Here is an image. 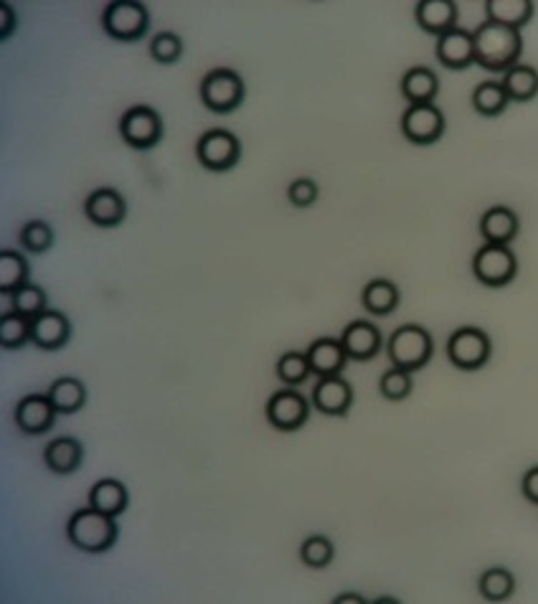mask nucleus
Wrapping results in <instances>:
<instances>
[{
    "mask_svg": "<svg viewBox=\"0 0 538 604\" xmlns=\"http://www.w3.org/2000/svg\"><path fill=\"white\" fill-rule=\"evenodd\" d=\"M478 589L488 602H506L516 592V577L503 566H490L480 574Z\"/></svg>",
    "mask_w": 538,
    "mask_h": 604,
    "instance_id": "c85d7f7f",
    "label": "nucleus"
},
{
    "mask_svg": "<svg viewBox=\"0 0 538 604\" xmlns=\"http://www.w3.org/2000/svg\"><path fill=\"white\" fill-rule=\"evenodd\" d=\"M0 13H3V26H0V39L8 41V39H11V33L16 31V13H13V8L8 6V3H3V6H0Z\"/></svg>",
    "mask_w": 538,
    "mask_h": 604,
    "instance_id": "ea45409f",
    "label": "nucleus"
},
{
    "mask_svg": "<svg viewBox=\"0 0 538 604\" xmlns=\"http://www.w3.org/2000/svg\"><path fill=\"white\" fill-rule=\"evenodd\" d=\"M26 343H31V318L18 313L0 318V346L6 351H18Z\"/></svg>",
    "mask_w": 538,
    "mask_h": 604,
    "instance_id": "2f4dec72",
    "label": "nucleus"
},
{
    "mask_svg": "<svg viewBox=\"0 0 538 604\" xmlns=\"http://www.w3.org/2000/svg\"><path fill=\"white\" fill-rule=\"evenodd\" d=\"M457 3L455 0H422L414 6L417 26L429 36H445L452 28H457Z\"/></svg>",
    "mask_w": 538,
    "mask_h": 604,
    "instance_id": "a211bd4d",
    "label": "nucleus"
},
{
    "mask_svg": "<svg viewBox=\"0 0 538 604\" xmlns=\"http://www.w3.org/2000/svg\"><path fill=\"white\" fill-rule=\"evenodd\" d=\"M305 356H308L310 371H313L318 379H325V376H341L348 363V353L346 348H343L341 338H318V341L308 348Z\"/></svg>",
    "mask_w": 538,
    "mask_h": 604,
    "instance_id": "6ab92c4d",
    "label": "nucleus"
},
{
    "mask_svg": "<svg viewBox=\"0 0 538 604\" xmlns=\"http://www.w3.org/2000/svg\"><path fill=\"white\" fill-rule=\"evenodd\" d=\"M533 11H536V6L531 0H488L485 3V21L521 31L523 26L531 23Z\"/></svg>",
    "mask_w": 538,
    "mask_h": 604,
    "instance_id": "5701e85b",
    "label": "nucleus"
},
{
    "mask_svg": "<svg viewBox=\"0 0 538 604\" xmlns=\"http://www.w3.org/2000/svg\"><path fill=\"white\" fill-rule=\"evenodd\" d=\"M490 353H493V343L488 333L475 325L457 328L447 341V358L460 371H480L490 361Z\"/></svg>",
    "mask_w": 538,
    "mask_h": 604,
    "instance_id": "423d86ee",
    "label": "nucleus"
},
{
    "mask_svg": "<svg viewBox=\"0 0 538 604\" xmlns=\"http://www.w3.org/2000/svg\"><path fill=\"white\" fill-rule=\"evenodd\" d=\"M310 401L325 417H346L353 407V386L341 376H325L318 379Z\"/></svg>",
    "mask_w": 538,
    "mask_h": 604,
    "instance_id": "ddd939ff",
    "label": "nucleus"
},
{
    "mask_svg": "<svg viewBox=\"0 0 538 604\" xmlns=\"http://www.w3.org/2000/svg\"><path fill=\"white\" fill-rule=\"evenodd\" d=\"M56 414L59 412H56L54 404H51L49 394H28L16 404L13 422L18 424V429H21L23 434L39 437V434H46L54 429Z\"/></svg>",
    "mask_w": 538,
    "mask_h": 604,
    "instance_id": "f8f14e48",
    "label": "nucleus"
},
{
    "mask_svg": "<svg viewBox=\"0 0 538 604\" xmlns=\"http://www.w3.org/2000/svg\"><path fill=\"white\" fill-rule=\"evenodd\" d=\"M399 92L409 105H434V99L440 94V79L429 66H412L401 77Z\"/></svg>",
    "mask_w": 538,
    "mask_h": 604,
    "instance_id": "412c9836",
    "label": "nucleus"
},
{
    "mask_svg": "<svg viewBox=\"0 0 538 604\" xmlns=\"http://www.w3.org/2000/svg\"><path fill=\"white\" fill-rule=\"evenodd\" d=\"M21 244L31 254L49 252L54 244V229L46 221H28L21 229Z\"/></svg>",
    "mask_w": 538,
    "mask_h": 604,
    "instance_id": "c9c22d12",
    "label": "nucleus"
},
{
    "mask_svg": "<svg viewBox=\"0 0 538 604\" xmlns=\"http://www.w3.org/2000/svg\"><path fill=\"white\" fill-rule=\"evenodd\" d=\"M66 536H69L72 546H77L79 551L105 554V551H110L112 546L117 544L120 531H117L115 518L89 506L69 518V523H66Z\"/></svg>",
    "mask_w": 538,
    "mask_h": 604,
    "instance_id": "f03ea898",
    "label": "nucleus"
},
{
    "mask_svg": "<svg viewBox=\"0 0 538 604\" xmlns=\"http://www.w3.org/2000/svg\"><path fill=\"white\" fill-rule=\"evenodd\" d=\"M318 196L320 188L313 178H297V181H292L290 188H287V198H290V204L295 206V209H310V206L318 201Z\"/></svg>",
    "mask_w": 538,
    "mask_h": 604,
    "instance_id": "4c0bfd02",
    "label": "nucleus"
},
{
    "mask_svg": "<svg viewBox=\"0 0 538 604\" xmlns=\"http://www.w3.org/2000/svg\"><path fill=\"white\" fill-rule=\"evenodd\" d=\"M310 407L313 404L300 391L285 386V389L269 396L264 412H267V422L275 429H280V432H297V429H302L305 422H308Z\"/></svg>",
    "mask_w": 538,
    "mask_h": 604,
    "instance_id": "1a4fd4ad",
    "label": "nucleus"
},
{
    "mask_svg": "<svg viewBox=\"0 0 538 604\" xmlns=\"http://www.w3.org/2000/svg\"><path fill=\"white\" fill-rule=\"evenodd\" d=\"M84 460V447L82 442L74 440V437H56L46 445L44 450V462L51 473L56 475H72L82 467Z\"/></svg>",
    "mask_w": 538,
    "mask_h": 604,
    "instance_id": "4be33fe9",
    "label": "nucleus"
},
{
    "mask_svg": "<svg viewBox=\"0 0 538 604\" xmlns=\"http://www.w3.org/2000/svg\"><path fill=\"white\" fill-rule=\"evenodd\" d=\"M518 231H521V221L508 206H493L480 216V237L485 239V244L508 247L518 237Z\"/></svg>",
    "mask_w": 538,
    "mask_h": 604,
    "instance_id": "aec40b11",
    "label": "nucleus"
},
{
    "mask_svg": "<svg viewBox=\"0 0 538 604\" xmlns=\"http://www.w3.org/2000/svg\"><path fill=\"white\" fill-rule=\"evenodd\" d=\"M414 389V381L409 371H401V368L391 366L379 381V391L384 399L389 401H404Z\"/></svg>",
    "mask_w": 538,
    "mask_h": 604,
    "instance_id": "f704fd0d",
    "label": "nucleus"
},
{
    "mask_svg": "<svg viewBox=\"0 0 538 604\" xmlns=\"http://www.w3.org/2000/svg\"><path fill=\"white\" fill-rule=\"evenodd\" d=\"M335 602H363V597H358V594H341V597H335Z\"/></svg>",
    "mask_w": 538,
    "mask_h": 604,
    "instance_id": "a19ab883",
    "label": "nucleus"
},
{
    "mask_svg": "<svg viewBox=\"0 0 538 604\" xmlns=\"http://www.w3.org/2000/svg\"><path fill=\"white\" fill-rule=\"evenodd\" d=\"M196 158L204 165L206 171L226 173L242 158V143L234 132L224 130V127H214V130L204 132L196 143Z\"/></svg>",
    "mask_w": 538,
    "mask_h": 604,
    "instance_id": "0eeeda50",
    "label": "nucleus"
},
{
    "mask_svg": "<svg viewBox=\"0 0 538 604\" xmlns=\"http://www.w3.org/2000/svg\"><path fill=\"white\" fill-rule=\"evenodd\" d=\"M475 39V64L495 74H506L516 64H521L523 39L521 31L483 21L473 31Z\"/></svg>",
    "mask_w": 538,
    "mask_h": 604,
    "instance_id": "f257e3e1",
    "label": "nucleus"
},
{
    "mask_svg": "<svg viewBox=\"0 0 538 604\" xmlns=\"http://www.w3.org/2000/svg\"><path fill=\"white\" fill-rule=\"evenodd\" d=\"M72 338V323L59 310H44L31 320V343L41 351H59Z\"/></svg>",
    "mask_w": 538,
    "mask_h": 604,
    "instance_id": "f3484780",
    "label": "nucleus"
},
{
    "mask_svg": "<svg viewBox=\"0 0 538 604\" xmlns=\"http://www.w3.org/2000/svg\"><path fill=\"white\" fill-rule=\"evenodd\" d=\"M183 54V41L181 36L171 31L155 33L153 41H150V56H153L158 64H176Z\"/></svg>",
    "mask_w": 538,
    "mask_h": 604,
    "instance_id": "e433bc0d",
    "label": "nucleus"
},
{
    "mask_svg": "<svg viewBox=\"0 0 538 604\" xmlns=\"http://www.w3.org/2000/svg\"><path fill=\"white\" fill-rule=\"evenodd\" d=\"M84 214H87V219L92 221L94 226L115 229V226H120L122 221H125L127 201L115 188H97V191L89 193L87 201H84Z\"/></svg>",
    "mask_w": 538,
    "mask_h": 604,
    "instance_id": "dca6fc26",
    "label": "nucleus"
},
{
    "mask_svg": "<svg viewBox=\"0 0 538 604\" xmlns=\"http://www.w3.org/2000/svg\"><path fill=\"white\" fill-rule=\"evenodd\" d=\"M500 82L506 87V94L511 102H531L538 94V72L533 66L516 64L513 69H508V72L503 74Z\"/></svg>",
    "mask_w": 538,
    "mask_h": 604,
    "instance_id": "bb28decb",
    "label": "nucleus"
},
{
    "mask_svg": "<svg viewBox=\"0 0 538 604\" xmlns=\"http://www.w3.org/2000/svg\"><path fill=\"white\" fill-rule=\"evenodd\" d=\"M31 277V267H28L26 257L13 249H3L0 252V290L16 292L18 287L28 285Z\"/></svg>",
    "mask_w": 538,
    "mask_h": 604,
    "instance_id": "c756f323",
    "label": "nucleus"
},
{
    "mask_svg": "<svg viewBox=\"0 0 538 604\" xmlns=\"http://www.w3.org/2000/svg\"><path fill=\"white\" fill-rule=\"evenodd\" d=\"M333 559H335V546L328 536L315 533V536H308V539L302 541L300 561L305 566H310V569H325Z\"/></svg>",
    "mask_w": 538,
    "mask_h": 604,
    "instance_id": "473e14b6",
    "label": "nucleus"
},
{
    "mask_svg": "<svg viewBox=\"0 0 538 604\" xmlns=\"http://www.w3.org/2000/svg\"><path fill=\"white\" fill-rule=\"evenodd\" d=\"M341 343L348 353V361L366 363L371 358L379 356L384 348V335H381L379 325L368 323V320H353L341 335Z\"/></svg>",
    "mask_w": 538,
    "mask_h": 604,
    "instance_id": "2eb2a0df",
    "label": "nucleus"
},
{
    "mask_svg": "<svg viewBox=\"0 0 538 604\" xmlns=\"http://www.w3.org/2000/svg\"><path fill=\"white\" fill-rule=\"evenodd\" d=\"M508 105H511V99H508L503 82H498V79H490V82L478 84L473 89V107L478 115L498 117L506 112Z\"/></svg>",
    "mask_w": 538,
    "mask_h": 604,
    "instance_id": "cd10ccee",
    "label": "nucleus"
},
{
    "mask_svg": "<svg viewBox=\"0 0 538 604\" xmlns=\"http://www.w3.org/2000/svg\"><path fill=\"white\" fill-rule=\"evenodd\" d=\"M399 127L412 145H434L445 135V115L437 105H409Z\"/></svg>",
    "mask_w": 538,
    "mask_h": 604,
    "instance_id": "9b49d317",
    "label": "nucleus"
},
{
    "mask_svg": "<svg viewBox=\"0 0 538 604\" xmlns=\"http://www.w3.org/2000/svg\"><path fill=\"white\" fill-rule=\"evenodd\" d=\"M277 379L282 381L285 386H290V389H297L300 384H305L308 381V376L313 374L310 371V363L308 356L300 351H287L282 353L280 361H277Z\"/></svg>",
    "mask_w": 538,
    "mask_h": 604,
    "instance_id": "7c9ffc66",
    "label": "nucleus"
},
{
    "mask_svg": "<svg viewBox=\"0 0 538 604\" xmlns=\"http://www.w3.org/2000/svg\"><path fill=\"white\" fill-rule=\"evenodd\" d=\"M473 275L485 287H506L516 280L518 262L511 247L483 244L473 257Z\"/></svg>",
    "mask_w": 538,
    "mask_h": 604,
    "instance_id": "6e6552de",
    "label": "nucleus"
},
{
    "mask_svg": "<svg viewBox=\"0 0 538 604\" xmlns=\"http://www.w3.org/2000/svg\"><path fill=\"white\" fill-rule=\"evenodd\" d=\"M434 54L440 59V64L450 72H465L467 66L475 64V39L473 33L465 28H452L450 33L437 39Z\"/></svg>",
    "mask_w": 538,
    "mask_h": 604,
    "instance_id": "4468645a",
    "label": "nucleus"
},
{
    "mask_svg": "<svg viewBox=\"0 0 538 604\" xmlns=\"http://www.w3.org/2000/svg\"><path fill=\"white\" fill-rule=\"evenodd\" d=\"M521 493L528 503L538 506V465H533L521 480Z\"/></svg>",
    "mask_w": 538,
    "mask_h": 604,
    "instance_id": "58836bf2",
    "label": "nucleus"
},
{
    "mask_svg": "<svg viewBox=\"0 0 538 604\" xmlns=\"http://www.w3.org/2000/svg\"><path fill=\"white\" fill-rule=\"evenodd\" d=\"M49 399L59 414H77L87 404V389L79 379L64 376V379H56L51 384Z\"/></svg>",
    "mask_w": 538,
    "mask_h": 604,
    "instance_id": "a878e982",
    "label": "nucleus"
},
{
    "mask_svg": "<svg viewBox=\"0 0 538 604\" xmlns=\"http://www.w3.org/2000/svg\"><path fill=\"white\" fill-rule=\"evenodd\" d=\"M363 308L368 310L376 318H386V315L394 313L401 302L399 287L391 280H371L361 292Z\"/></svg>",
    "mask_w": 538,
    "mask_h": 604,
    "instance_id": "393cba45",
    "label": "nucleus"
},
{
    "mask_svg": "<svg viewBox=\"0 0 538 604\" xmlns=\"http://www.w3.org/2000/svg\"><path fill=\"white\" fill-rule=\"evenodd\" d=\"M13 305H16L18 315H26V318L31 320L44 313V310H49L46 292L41 290L39 285H33V282H28V285L18 287V290L13 292Z\"/></svg>",
    "mask_w": 538,
    "mask_h": 604,
    "instance_id": "72a5a7b5",
    "label": "nucleus"
},
{
    "mask_svg": "<svg viewBox=\"0 0 538 604\" xmlns=\"http://www.w3.org/2000/svg\"><path fill=\"white\" fill-rule=\"evenodd\" d=\"M386 353H389L391 366L414 374L429 363L434 353V341L422 325L407 323L391 333V338L386 341Z\"/></svg>",
    "mask_w": 538,
    "mask_h": 604,
    "instance_id": "7ed1b4c3",
    "label": "nucleus"
},
{
    "mask_svg": "<svg viewBox=\"0 0 538 604\" xmlns=\"http://www.w3.org/2000/svg\"><path fill=\"white\" fill-rule=\"evenodd\" d=\"M127 503H130V493H127L125 485L115 478L97 480L89 490V506L97 508V511L107 513V516L117 518L120 513L127 511Z\"/></svg>",
    "mask_w": 538,
    "mask_h": 604,
    "instance_id": "b1692460",
    "label": "nucleus"
},
{
    "mask_svg": "<svg viewBox=\"0 0 538 604\" xmlns=\"http://www.w3.org/2000/svg\"><path fill=\"white\" fill-rule=\"evenodd\" d=\"M120 135L130 148L150 150L163 138V120L148 105L130 107L120 120Z\"/></svg>",
    "mask_w": 538,
    "mask_h": 604,
    "instance_id": "9d476101",
    "label": "nucleus"
},
{
    "mask_svg": "<svg viewBox=\"0 0 538 604\" xmlns=\"http://www.w3.org/2000/svg\"><path fill=\"white\" fill-rule=\"evenodd\" d=\"M102 28L110 39L132 44L148 33L150 13L143 3H135V0H112L102 13Z\"/></svg>",
    "mask_w": 538,
    "mask_h": 604,
    "instance_id": "20e7f679",
    "label": "nucleus"
},
{
    "mask_svg": "<svg viewBox=\"0 0 538 604\" xmlns=\"http://www.w3.org/2000/svg\"><path fill=\"white\" fill-rule=\"evenodd\" d=\"M198 92H201V102H204L206 110H211L214 115H229L237 107H242L247 89H244L242 77L234 69H214V72L206 74Z\"/></svg>",
    "mask_w": 538,
    "mask_h": 604,
    "instance_id": "39448f33",
    "label": "nucleus"
}]
</instances>
